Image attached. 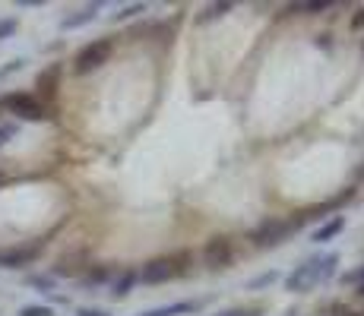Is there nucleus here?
Here are the masks:
<instances>
[{
    "instance_id": "obj_21",
    "label": "nucleus",
    "mask_w": 364,
    "mask_h": 316,
    "mask_svg": "<svg viewBox=\"0 0 364 316\" xmlns=\"http://www.w3.org/2000/svg\"><path fill=\"white\" fill-rule=\"evenodd\" d=\"M16 130H19V126L13 124V121H4V124H0V149H4V146L10 143L13 136H16Z\"/></svg>"
},
{
    "instance_id": "obj_4",
    "label": "nucleus",
    "mask_w": 364,
    "mask_h": 316,
    "mask_svg": "<svg viewBox=\"0 0 364 316\" xmlns=\"http://www.w3.org/2000/svg\"><path fill=\"white\" fill-rule=\"evenodd\" d=\"M4 108L10 111V114H16V121H32V124H38V121H45V104L38 102L35 95L29 92H10L4 98Z\"/></svg>"
},
{
    "instance_id": "obj_27",
    "label": "nucleus",
    "mask_w": 364,
    "mask_h": 316,
    "mask_svg": "<svg viewBox=\"0 0 364 316\" xmlns=\"http://www.w3.org/2000/svg\"><path fill=\"white\" fill-rule=\"evenodd\" d=\"M352 29H364V6H358V13L352 16Z\"/></svg>"
},
{
    "instance_id": "obj_1",
    "label": "nucleus",
    "mask_w": 364,
    "mask_h": 316,
    "mask_svg": "<svg viewBox=\"0 0 364 316\" xmlns=\"http://www.w3.org/2000/svg\"><path fill=\"white\" fill-rule=\"evenodd\" d=\"M336 269H339V253H317V256H307L301 266H295V269L285 276V291L291 294H307L314 291L317 285L330 282V278L336 276Z\"/></svg>"
},
{
    "instance_id": "obj_20",
    "label": "nucleus",
    "mask_w": 364,
    "mask_h": 316,
    "mask_svg": "<svg viewBox=\"0 0 364 316\" xmlns=\"http://www.w3.org/2000/svg\"><path fill=\"white\" fill-rule=\"evenodd\" d=\"M105 278H108V269H105V266H95V269H89L86 276H82V285H102Z\"/></svg>"
},
{
    "instance_id": "obj_9",
    "label": "nucleus",
    "mask_w": 364,
    "mask_h": 316,
    "mask_svg": "<svg viewBox=\"0 0 364 316\" xmlns=\"http://www.w3.org/2000/svg\"><path fill=\"white\" fill-rule=\"evenodd\" d=\"M99 10H102V4H86V6H80V10L67 13V16L60 19V29H64V32L82 29V26H89V23H95V19H99Z\"/></svg>"
},
{
    "instance_id": "obj_28",
    "label": "nucleus",
    "mask_w": 364,
    "mask_h": 316,
    "mask_svg": "<svg viewBox=\"0 0 364 316\" xmlns=\"http://www.w3.org/2000/svg\"><path fill=\"white\" fill-rule=\"evenodd\" d=\"M336 316H358V313H352V310H336Z\"/></svg>"
},
{
    "instance_id": "obj_26",
    "label": "nucleus",
    "mask_w": 364,
    "mask_h": 316,
    "mask_svg": "<svg viewBox=\"0 0 364 316\" xmlns=\"http://www.w3.org/2000/svg\"><path fill=\"white\" fill-rule=\"evenodd\" d=\"M348 282H355V285H358V294H364V269L352 272V276H348Z\"/></svg>"
},
{
    "instance_id": "obj_22",
    "label": "nucleus",
    "mask_w": 364,
    "mask_h": 316,
    "mask_svg": "<svg viewBox=\"0 0 364 316\" xmlns=\"http://www.w3.org/2000/svg\"><path fill=\"white\" fill-rule=\"evenodd\" d=\"M26 67V60L23 58H16V60H10L6 67H0V80H6V76H13V73H19V70Z\"/></svg>"
},
{
    "instance_id": "obj_8",
    "label": "nucleus",
    "mask_w": 364,
    "mask_h": 316,
    "mask_svg": "<svg viewBox=\"0 0 364 316\" xmlns=\"http://www.w3.org/2000/svg\"><path fill=\"white\" fill-rule=\"evenodd\" d=\"M35 89H38V102L45 98V102H51L54 95H58V89H60V63H51V67H45L38 73V80H35Z\"/></svg>"
},
{
    "instance_id": "obj_6",
    "label": "nucleus",
    "mask_w": 364,
    "mask_h": 316,
    "mask_svg": "<svg viewBox=\"0 0 364 316\" xmlns=\"http://www.w3.org/2000/svg\"><path fill=\"white\" fill-rule=\"evenodd\" d=\"M291 231H295V222L269 219V222H263L260 228L254 231V244H257V247H279V244H282Z\"/></svg>"
},
{
    "instance_id": "obj_13",
    "label": "nucleus",
    "mask_w": 364,
    "mask_h": 316,
    "mask_svg": "<svg viewBox=\"0 0 364 316\" xmlns=\"http://www.w3.org/2000/svg\"><path fill=\"white\" fill-rule=\"evenodd\" d=\"M139 278H136V272L133 269H124L121 276L114 278V282H111V300H124V298H130V291H133V285H136Z\"/></svg>"
},
{
    "instance_id": "obj_15",
    "label": "nucleus",
    "mask_w": 364,
    "mask_h": 316,
    "mask_svg": "<svg viewBox=\"0 0 364 316\" xmlns=\"http://www.w3.org/2000/svg\"><path fill=\"white\" fill-rule=\"evenodd\" d=\"M139 13H146V4H127V6H121L111 19H114V23H127V19H136Z\"/></svg>"
},
{
    "instance_id": "obj_14",
    "label": "nucleus",
    "mask_w": 364,
    "mask_h": 316,
    "mask_svg": "<svg viewBox=\"0 0 364 316\" xmlns=\"http://www.w3.org/2000/svg\"><path fill=\"white\" fill-rule=\"evenodd\" d=\"M279 278H282V272H279V269L260 272L257 278H250V282H247V291H260V288H269V285H276Z\"/></svg>"
},
{
    "instance_id": "obj_12",
    "label": "nucleus",
    "mask_w": 364,
    "mask_h": 316,
    "mask_svg": "<svg viewBox=\"0 0 364 316\" xmlns=\"http://www.w3.org/2000/svg\"><path fill=\"white\" fill-rule=\"evenodd\" d=\"M346 231V215H333L330 222H323L317 231H314V244H330L333 237H339Z\"/></svg>"
},
{
    "instance_id": "obj_3",
    "label": "nucleus",
    "mask_w": 364,
    "mask_h": 316,
    "mask_svg": "<svg viewBox=\"0 0 364 316\" xmlns=\"http://www.w3.org/2000/svg\"><path fill=\"white\" fill-rule=\"evenodd\" d=\"M111 51H114L111 38H95V41H89V45H82L73 58V73L89 76V73H95V70H102L105 63H108Z\"/></svg>"
},
{
    "instance_id": "obj_29",
    "label": "nucleus",
    "mask_w": 364,
    "mask_h": 316,
    "mask_svg": "<svg viewBox=\"0 0 364 316\" xmlns=\"http://www.w3.org/2000/svg\"><path fill=\"white\" fill-rule=\"evenodd\" d=\"M285 316H301V313H285Z\"/></svg>"
},
{
    "instance_id": "obj_7",
    "label": "nucleus",
    "mask_w": 364,
    "mask_h": 316,
    "mask_svg": "<svg viewBox=\"0 0 364 316\" xmlns=\"http://www.w3.org/2000/svg\"><path fill=\"white\" fill-rule=\"evenodd\" d=\"M41 256V244H23V247L0 250V269H26Z\"/></svg>"
},
{
    "instance_id": "obj_25",
    "label": "nucleus",
    "mask_w": 364,
    "mask_h": 316,
    "mask_svg": "<svg viewBox=\"0 0 364 316\" xmlns=\"http://www.w3.org/2000/svg\"><path fill=\"white\" fill-rule=\"evenodd\" d=\"M215 316H260L257 310H241V307H232V310H222V313H215Z\"/></svg>"
},
{
    "instance_id": "obj_17",
    "label": "nucleus",
    "mask_w": 364,
    "mask_h": 316,
    "mask_svg": "<svg viewBox=\"0 0 364 316\" xmlns=\"http://www.w3.org/2000/svg\"><path fill=\"white\" fill-rule=\"evenodd\" d=\"M232 10V4H228V0H222V4H209L206 6V13H203V23H209V19H219V16H225V13Z\"/></svg>"
},
{
    "instance_id": "obj_2",
    "label": "nucleus",
    "mask_w": 364,
    "mask_h": 316,
    "mask_svg": "<svg viewBox=\"0 0 364 316\" xmlns=\"http://www.w3.org/2000/svg\"><path fill=\"white\" fill-rule=\"evenodd\" d=\"M191 269V253L181 250V253H168V256H156L136 272V278L143 285H162V282H171V278H181L187 276Z\"/></svg>"
},
{
    "instance_id": "obj_10",
    "label": "nucleus",
    "mask_w": 364,
    "mask_h": 316,
    "mask_svg": "<svg viewBox=\"0 0 364 316\" xmlns=\"http://www.w3.org/2000/svg\"><path fill=\"white\" fill-rule=\"evenodd\" d=\"M82 269H86V256H82V253H67V256H60L58 263H54L51 276L54 278H76V276H82Z\"/></svg>"
},
{
    "instance_id": "obj_19",
    "label": "nucleus",
    "mask_w": 364,
    "mask_h": 316,
    "mask_svg": "<svg viewBox=\"0 0 364 316\" xmlns=\"http://www.w3.org/2000/svg\"><path fill=\"white\" fill-rule=\"evenodd\" d=\"M19 316H54V307L51 304H26Z\"/></svg>"
},
{
    "instance_id": "obj_11",
    "label": "nucleus",
    "mask_w": 364,
    "mask_h": 316,
    "mask_svg": "<svg viewBox=\"0 0 364 316\" xmlns=\"http://www.w3.org/2000/svg\"><path fill=\"white\" fill-rule=\"evenodd\" d=\"M200 300H178V304H165V307H152V310H143L136 316H187L200 310Z\"/></svg>"
},
{
    "instance_id": "obj_24",
    "label": "nucleus",
    "mask_w": 364,
    "mask_h": 316,
    "mask_svg": "<svg viewBox=\"0 0 364 316\" xmlns=\"http://www.w3.org/2000/svg\"><path fill=\"white\" fill-rule=\"evenodd\" d=\"M76 316H111V313L102 310V307H76Z\"/></svg>"
},
{
    "instance_id": "obj_18",
    "label": "nucleus",
    "mask_w": 364,
    "mask_h": 316,
    "mask_svg": "<svg viewBox=\"0 0 364 316\" xmlns=\"http://www.w3.org/2000/svg\"><path fill=\"white\" fill-rule=\"evenodd\" d=\"M19 29V19L16 16H4L0 19V41H6V38H13Z\"/></svg>"
},
{
    "instance_id": "obj_23",
    "label": "nucleus",
    "mask_w": 364,
    "mask_h": 316,
    "mask_svg": "<svg viewBox=\"0 0 364 316\" xmlns=\"http://www.w3.org/2000/svg\"><path fill=\"white\" fill-rule=\"evenodd\" d=\"M333 6V0H311V4H301V10H307V13H323V10H330Z\"/></svg>"
},
{
    "instance_id": "obj_5",
    "label": "nucleus",
    "mask_w": 364,
    "mask_h": 316,
    "mask_svg": "<svg viewBox=\"0 0 364 316\" xmlns=\"http://www.w3.org/2000/svg\"><path fill=\"white\" fill-rule=\"evenodd\" d=\"M232 259H235V247L228 237H213V241L206 244V250H203V263H206V269H213V272L228 269Z\"/></svg>"
},
{
    "instance_id": "obj_16",
    "label": "nucleus",
    "mask_w": 364,
    "mask_h": 316,
    "mask_svg": "<svg viewBox=\"0 0 364 316\" xmlns=\"http://www.w3.org/2000/svg\"><path fill=\"white\" fill-rule=\"evenodd\" d=\"M26 285H29V288H38V291H54L58 278H54V276H26Z\"/></svg>"
}]
</instances>
